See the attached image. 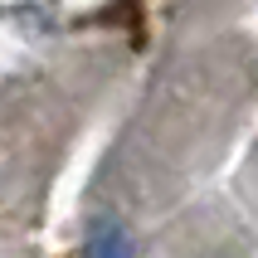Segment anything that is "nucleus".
Returning a JSON list of instances; mask_svg holds the SVG:
<instances>
[{
	"label": "nucleus",
	"mask_w": 258,
	"mask_h": 258,
	"mask_svg": "<svg viewBox=\"0 0 258 258\" xmlns=\"http://www.w3.org/2000/svg\"><path fill=\"white\" fill-rule=\"evenodd\" d=\"M88 258H132V234L117 219H93L88 224Z\"/></svg>",
	"instance_id": "f257e3e1"
}]
</instances>
